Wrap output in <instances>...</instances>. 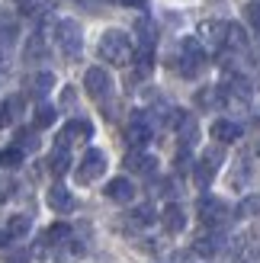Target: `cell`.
I'll return each instance as SVG.
<instances>
[{
    "mask_svg": "<svg viewBox=\"0 0 260 263\" xmlns=\"http://www.w3.org/2000/svg\"><path fill=\"white\" fill-rule=\"evenodd\" d=\"M55 39H58V45L61 51L68 58H77L81 55V48H84V35H81V26H77L74 20H61L55 26Z\"/></svg>",
    "mask_w": 260,
    "mask_h": 263,
    "instance_id": "obj_3",
    "label": "cell"
},
{
    "mask_svg": "<svg viewBox=\"0 0 260 263\" xmlns=\"http://www.w3.org/2000/svg\"><path fill=\"white\" fill-rule=\"evenodd\" d=\"M29 215H13L7 221V231H10V238H23V234H29Z\"/></svg>",
    "mask_w": 260,
    "mask_h": 263,
    "instance_id": "obj_21",
    "label": "cell"
},
{
    "mask_svg": "<svg viewBox=\"0 0 260 263\" xmlns=\"http://www.w3.org/2000/svg\"><path fill=\"white\" fill-rule=\"evenodd\" d=\"M13 190H16V183H13L10 177H0V202H7L13 196Z\"/></svg>",
    "mask_w": 260,
    "mask_h": 263,
    "instance_id": "obj_31",
    "label": "cell"
},
{
    "mask_svg": "<svg viewBox=\"0 0 260 263\" xmlns=\"http://www.w3.org/2000/svg\"><path fill=\"white\" fill-rule=\"evenodd\" d=\"M244 16H248V23H251L254 29L260 32V0H254V4L244 7Z\"/></svg>",
    "mask_w": 260,
    "mask_h": 263,
    "instance_id": "obj_28",
    "label": "cell"
},
{
    "mask_svg": "<svg viewBox=\"0 0 260 263\" xmlns=\"http://www.w3.org/2000/svg\"><path fill=\"white\" fill-rule=\"evenodd\" d=\"M125 167L135 170V174H141V177H148V174H154V170H158V161H154L151 154H138V151H132V154L125 157Z\"/></svg>",
    "mask_w": 260,
    "mask_h": 263,
    "instance_id": "obj_13",
    "label": "cell"
},
{
    "mask_svg": "<svg viewBox=\"0 0 260 263\" xmlns=\"http://www.w3.org/2000/svg\"><path fill=\"white\" fill-rule=\"evenodd\" d=\"M125 138H128V144H135V148H141V144H148V138H151V125L145 122V116H135V119L128 122V128H125Z\"/></svg>",
    "mask_w": 260,
    "mask_h": 263,
    "instance_id": "obj_11",
    "label": "cell"
},
{
    "mask_svg": "<svg viewBox=\"0 0 260 263\" xmlns=\"http://www.w3.org/2000/svg\"><path fill=\"white\" fill-rule=\"evenodd\" d=\"M106 199H113V202H132L135 199V186H132V180H125V177H116V180H109L106 183Z\"/></svg>",
    "mask_w": 260,
    "mask_h": 263,
    "instance_id": "obj_9",
    "label": "cell"
},
{
    "mask_svg": "<svg viewBox=\"0 0 260 263\" xmlns=\"http://www.w3.org/2000/svg\"><path fill=\"white\" fill-rule=\"evenodd\" d=\"M161 221H164V231H171V234H180V231L187 228V212H183V209H180V205L174 202V205H167V209H164Z\"/></svg>",
    "mask_w": 260,
    "mask_h": 263,
    "instance_id": "obj_12",
    "label": "cell"
},
{
    "mask_svg": "<svg viewBox=\"0 0 260 263\" xmlns=\"http://www.w3.org/2000/svg\"><path fill=\"white\" fill-rule=\"evenodd\" d=\"M177 132H180V141H183V144H193V141H196V135H199V125H196L193 116H187V119L177 125Z\"/></svg>",
    "mask_w": 260,
    "mask_h": 263,
    "instance_id": "obj_20",
    "label": "cell"
},
{
    "mask_svg": "<svg viewBox=\"0 0 260 263\" xmlns=\"http://www.w3.org/2000/svg\"><path fill=\"white\" fill-rule=\"evenodd\" d=\"M13 45H16V26H0V58L10 55Z\"/></svg>",
    "mask_w": 260,
    "mask_h": 263,
    "instance_id": "obj_22",
    "label": "cell"
},
{
    "mask_svg": "<svg viewBox=\"0 0 260 263\" xmlns=\"http://www.w3.org/2000/svg\"><path fill=\"white\" fill-rule=\"evenodd\" d=\"M225 35H228V23H222V20H202L199 26H196V42H199V48L206 51H218V48H225Z\"/></svg>",
    "mask_w": 260,
    "mask_h": 263,
    "instance_id": "obj_2",
    "label": "cell"
},
{
    "mask_svg": "<svg viewBox=\"0 0 260 263\" xmlns=\"http://www.w3.org/2000/svg\"><path fill=\"white\" fill-rule=\"evenodd\" d=\"M10 241H13V238H10V231H7V228H0V247H7Z\"/></svg>",
    "mask_w": 260,
    "mask_h": 263,
    "instance_id": "obj_34",
    "label": "cell"
},
{
    "mask_svg": "<svg viewBox=\"0 0 260 263\" xmlns=\"http://www.w3.org/2000/svg\"><path fill=\"white\" fill-rule=\"evenodd\" d=\"M196 215H199L202 225L218 228V225L228 218V205H225L222 199H215V196H202V199L196 202Z\"/></svg>",
    "mask_w": 260,
    "mask_h": 263,
    "instance_id": "obj_6",
    "label": "cell"
},
{
    "mask_svg": "<svg viewBox=\"0 0 260 263\" xmlns=\"http://www.w3.org/2000/svg\"><path fill=\"white\" fill-rule=\"evenodd\" d=\"M218 247H222V238H218V234H199V238L193 241V254H199V257H215Z\"/></svg>",
    "mask_w": 260,
    "mask_h": 263,
    "instance_id": "obj_15",
    "label": "cell"
},
{
    "mask_svg": "<svg viewBox=\"0 0 260 263\" xmlns=\"http://www.w3.org/2000/svg\"><path fill=\"white\" fill-rule=\"evenodd\" d=\"M68 238H71V228H68V221H58V225H51V228L45 231V238L39 241V247H42V244H45V247H51V244H58V247H61L64 241H68Z\"/></svg>",
    "mask_w": 260,
    "mask_h": 263,
    "instance_id": "obj_16",
    "label": "cell"
},
{
    "mask_svg": "<svg viewBox=\"0 0 260 263\" xmlns=\"http://www.w3.org/2000/svg\"><path fill=\"white\" fill-rule=\"evenodd\" d=\"M51 87H55V77H51L48 71H42V74H35L32 81H29V93H32V97H39V100H42V97L48 93Z\"/></svg>",
    "mask_w": 260,
    "mask_h": 263,
    "instance_id": "obj_18",
    "label": "cell"
},
{
    "mask_svg": "<svg viewBox=\"0 0 260 263\" xmlns=\"http://www.w3.org/2000/svg\"><path fill=\"white\" fill-rule=\"evenodd\" d=\"M100 58L109 61V64H128L132 61V39L119 29H109L103 32L100 39Z\"/></svg>",
    "mask_w": 260,
    "mask_h": 263,
    "instance_id": "obj_1",
    "label": "cell"
},
{
    "mask_svg": "<svg viewBox=\"0 0 260 263\" xmlns=\"http://www.w3.org/2000/svg\"><path fill=\"white\" fill-rule=\"evenodd\" d=\"M193 180H196V186L206 190V186H209V183L215 180V167L202 157V161H196V167H193Z\"/></svg>",
    "mask_w": 260,
    "mask_h": 263,
    "instance_id": "obj_19",
    "label": "cell"
},
{
    "mask_svg": "<svg viewBox=\"0 0 260 263\" xmlns=\"http://www.w3.org/2000/svg\"><path fill=\"white\" fill-rule=\"evenodd\" d=\"M20 161H23V151L20 148H10V151L0 154V164H4V167H20Z\"/></svg>",
    "mask_w": 260,
    "mask_h": 263,
    "instance_id": "obj_29",
    "label": "cell"
},
{
    "mask_svg": "<svg viewBox=\"0 0 260 263\" xmlns=\"http://www.w3.org/2000/svg\"><path fill=\"white\" fill-rule=\"evenodd\" d=\"M167 263H193V251H177V254H171Z\"/></svg>",
    "mask_w": 260,
    "mask_h": 263,
    "instance_id": "obj_32",
    "label": "cell"
},
{
    "mask_svg": "<svg viewBox=\"0 0 260 263\" xmlns=\"http://www.w3.org/2000/svg\"><path fill=\"white\" fill-rule=\"evenodd\" d=\"M202 64H206V51L199 48L196 39H187L183 51H180V64H177L180 74H183V77H196L202 71Z\"/></svg>",
    "mask_w": 260,
    "mask_h": 263,
    "instance_id": "obj_5",
    "label": "cell"
},
{
    "mask_svg": "<svg viewBox=\"0 0 260 263\" xmlns=\"http://www.w3.org/2000/svg\"><path fill=\"white\" fill-rule=\"evenodd\" d=\"M103 170H106V154L97 151V148H90L84 157H81V164H77V183H94L103 177Z\"/></svg>",
    "mask_w": 260,
    "mask_h": 263,
    "instance_id": "obj_4",
    "label": "cell"
},
{
    "mask_svg": "<svg viewBox=\"0 0 260 263\" xmlns=\"http://www.w3.org/2000/svg\"><path fill=\"white\" fill-rule=\"evenodd\" d=\"M39 55H45V42H42V35H35L32 42H29V48H26V58H39Z\"/></svg>",
    "mask_w": 260,
    "mask_h": 263,
    "instance_id": "obj_30",
    "label": "cell"
},
{
    "mask_svg": "<svg viewBox=\"0 0 260 263\" xmlns=\"http://www.w3.org/2000/svg\"><path fill=\"white\" fill-rule=\"evenodd\" d=\"M20 109H23V100H20V97L7 100V103H4V109H0V125L13 122V119H16V116H20Z\"/></svg>",
    "mask_w": 260,
    "mask_h": 263,
    "instance_id": "obj_23",
    "label": "cell"
},
{
    "mask_svg": "<svg viewBox=\"0 0 260 263\" xmlns=\"http://www.w3.org/2000/svg\"><path fill=\"white\" fill-rule=\"evenodd\" d=\"M68 167H71L68 148H55V151H51V157H48V170H51L55 177H64V174H68Z\"/></svg>",
    "mask_w": 260,
    "mask_h": 263,
    "instance_id": "obj_17",
    "label": "cell"
},
{
    "mask_svg": "<svg viewBox=\"0 0 260 263\" xmlns=\"http://www.w3.org/2000/svg\"><path fill=\"white\" fill-rule=\"evenodd\" d=\"M48 205L55 209V212H71V209H74V196L64 190V186H58V183H55V186L48 190Z\"/></svg>",
    "mask_w": 260,
    "mask_h": 263,
    "instance_id": "obj_14",
    "label": "cell"
},
{
    "mask_svg": "<svg viewBox=\"0 0 260 263\" xmlns=\"http://www.w3.org/2000/svg\"><path fill=\"white\" fill-rule=\"evenodd\" d=\"M55 106H48V103H42V106L35 109V128H48L51 122H55Z\"/></svg>",
    "mask_w": 260,
    "mask_h": 263,
    "instance_id": "obj_25",
    "label": "cell"
},
{
    "mask_svg": "<svg viewBox=\"0 0 260 263\" xmlns=\"http://www.w3.org/2000/svg\"><path fill=\"white\" fill-rule=\"evenodd\" d=\"M90 135H94V125H90L87 119H71L61 128V135H58V148H71V144H77V141H87Z\"/></svg>",
    "mask_w": 260,
    "mask_h": 263,
    "instance_id": "obj_7",
    "label": "cell"
},
{
    "mask_svg": "<svg viewBox=\"0 0 260 263\" xmlns=\"http://www.w3.org/2000/svg\"><path fill=\"white\" fill-rule=\"evenodd\" d=\"M16 148H20V151H35V148H39V138H35L32 128L16 132Z\"/></svg>",
    "mask_w": 260,
    "mask_h": 263,
    "instance_id": "obj_26",
    "label": "cell"
},
{
    "mask_svg": "<svg viewBox=\"0 0 260 263\" xmlns=\"http://www.w3.org/2000/svg\"><path fill=\"white\" fill-rule=\"evenodd\" d=\"M225 45H228V48H248V35H244V29H241V26H228Z\"/></svg>",
    "mask_w": 260,
    "mask_h": 263,
    "instance_id": "obj_24",
    "label": "cell"
},
{
    "mask_svg": "<svg viewBox=\"0 0 260 263\" xmlns=\"http://www.w3.org/2000/svg\"><path fill=\"white\" fill-rule=\"evenodd\" d=\"M212 103H215V90H212V87H206L202 93H199V106H212Z\"/></svg>",
    "mask_w": 260,
    "mask_h": 263,
    "instance_id": "obj_33",
    "label": "cell"
},
{
    "mask_svg": "<svg viewBox=\"0 0 260 263\" xmlns=\"http://www.w3.org/2000/svg\"><path fill=\"white\" fill-rule=\"evenodd\" d=\"M128 221H135V225H151L154 221V209L151 205H138L132 215H128Z\"/></svg>",
    "mask_w": 260,
    "mask_h": 263,
    "instance_id": "obj_27",
    "label": "cell"
},
{
    "mask_svg": "<svg viewBox=\"0 0 260 263\" xmlns=\"http://www.w3.org/2000/svg\"><path fill=\"white\" fill-rule=\"evenodd\" d=\"M212 138H215L218 144H231V141L241 138V125L231 122V119H215V122H212Z\"/></svg>",
    "mask_w": 260,
    "mask_h": 263,
    "instance_id": "obj_10",
    "label": "cell"
},
{
    "mask_svg": "<svg viewBox=\"0 0 260 263\" xmlns=\"http://www.w3.org/2000/svg\"><path fill=\"white\" fill-rule=\"evenodd\" d=\"M84 87H87V93L94 97V100H103V97L109 93L113 81H109V74L103 71V68H90V71L84 74Z\"/></svg>",
    "mask_w": 260,
    "mask_h": 263,
    "instance_id": "obj_8",
    "label": "cell"
}]
</instances>
